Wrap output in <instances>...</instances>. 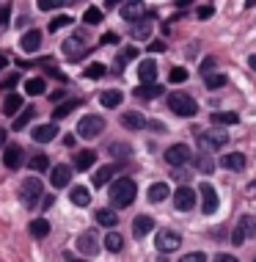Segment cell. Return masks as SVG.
Returning <instances> with one entry per match:
<instances>
[{
  "label": "cell",
  "instance_id": "1",
  "mask_svg": "<svg viewBox=\"0 0 256 262\" xmlns=\"http://www.w3.org/2000/svg\"><path fill=\"white\" fill-rule=\"evenodd\" d=\"M135 182L130 180V177H122V180H116L110 185V202L113 207H130V204L135 202Z\"/></svg>",
  "mask_w": 256,
  "mask_h": 262
},
{
  "label": "cell",
  "instance_id": "2",
  "mask_svg": "<svg viewBox=\"0 0 256 262\" xmlns=\"http://www.w3.org/2000/svg\"><path fill=\"white\" fill-rule=\"evenodd\" d=\"M168 108L176 113V116H196L198 105L190 94H171L168 97Z\"/></svg>",
  "mask_w": 256,
  "mask_h": 262
},
{
  "label": "cell",
  "instance_id": "3",
  "mask_svg": "<svg viewBox=\"0 0 256 262\" xmlns=\"http://www.w3.org/2000/svg\"><path fill=\"white\" fill-rule=\"evenodd\" d=\"M201 146H204V152H210V149H218V146H226L229 144V133L223 130V127H212V130L207 133H201Z\"/></svg>",
  "mask_w": 256,
  "mask_h": 262
},
{
  "label": "cell",
  "instance_id": "4",
  "mask_svg": "<svg viewBox=\"0 0 256 262\" xmlns=\"http://www.w3.org/2000/svg\"><path fill=\"white\" fill-rule=\"evenodd\" d=\"M105 130V119L102 116H83L80 119V124H77V136H83V138H97L99 133Z\"/></svg>",
  "mask_w": 256,
  "mask_h": 262
},
{
  "label": "cell",
  "instance_id": "5",
  "mask_svg": "<svg viewBox=\"0 0 256 262\" xmlns=\"http://www.w3.org/2000/svg\"><path fill=\"white\" fill-rule=\"evenodd\" d=\"M248 237H256V218L243 215V218H240V224H237V229H234V235H231V243L234 246H243Z\"/></svg>",
  "mask_w": 256,
  "mask_h": 262
},
{
  "label": "cell",
  "instance_id": "6",
  "mask_svg": "<svg viewBox=\"0 0 256 262\" xmlns=\"http://www.w3.org/2000/svg\"><path fill=\"white\" fill-rule=\"evenodd\" d=\"M174 204H176V210L190 212V210L196 207V190L190 188V185H182L179 190H174Z\"/></svg>",
  "mask_w": 256,
  "mask_h": 262
},
{
  "label": "cell",
  "instance_id": "7",
  "mask_svg": "<svg viewBox=\"0 0 256 262\" xmlns=\"http://www.w3.org/2000/svg\"><path fill=\"white\" fill-rule=\"evenodd\" d=\"M190 146H184V144H174V146H168L166 149V160L171 163V166H184V163H190Z\"/></svg>",
  "mask_w": 256,
  "mask_h": 262
},
{
  "label": "cell",
  "instance_id": "8",
  "mask_svg": "<svg viewBox=\"0 0 256 262\" xmlns=\"http://www.w3.org/2000/svg\"><path fill=\"white\" fill-rule=\"evenodd\" d=\"M179 246H182V237L176 235V232H171V229L157 232V249L160 251H176Z\"/></svg>",
  "mask_w": 256,
  "mask_h": 262
},
{
  "label": "cell",
  "instance_id": "9",
  "mask_svg": "<svg viewBox=\"0 0 256 262\" xmlns=\"http://www.w3.org/2000/svg\"><path fill=\"white\" fill-rule=\"evenodd\" d=\"M198 193H201V210L204 212H215L218 210V190L210 185V182H204L201 188H198Z\"/></svg>",
  "mask_w": 256,
  "mask_h": 262
},
{
  "label": "cell",
  "instance_id": "10",
  "mask_svg": "<svg viewBox=\"0 0 256 262\" xmlns=\"http://www.w3.org/2000/svg\"><path fill=\"white\" fill-rule=\"evenodd\" d=\"M63 53H66V55H69V58H72V61H77V58H80V55L85 53V41H83V33H75L72 39H66V41H63Z\"/></svg>",
  "mask_w": 256,
  "mask_h": 262
},
{
  "label": "cell",
  "instance_id": "11",
  "mask_svg": "<svg viewBox=\"0 0 256 262\" xmlns=\"http://www.w3.org/2000/svg\"><path fill=\"white\" fill-rule=\"evenodd\" d=\"M39 193H41V182L36 180V177H31V180L22 182V202L28 204V207H31V204H36Z\"/></svg>",
  "mask_w": 256,
  "mask_h": 262
},
{
  "label": "cell",
  "instance_id": "12",
  "mask_svg": "<svg viewBox=\"0 0 256 262\" xmlns=\"http://www.w3.org/2000/svg\"><path fill=\"white\" fill-rule=\"evenodd\" d=\"M22 160H25L22 146H6V149H3V163H6V168H19V166H22Z\"/></svg>",
  "mask_w": 256,
  "mask_h": 262
},
{
  "label": "cell",
  "instance_id": "13",
  "mask_svg": "<svg viewBox=\"0 0 256 262\" xmlns=\"http://www.w3.org/2000/svg\"><path fill=\"white\" fill-rule=\"evenodd\" d=\"M55 136H58V124H39V127H33V141H36V144H50Z\"/></svg>",
  "mask_w": 256,
  "mask_h": 262
},
{
  "label": "cell",
  "instance_id": "14",
  "mask_svg": "<svg viewBox=\"0 0 256 262\" xmlns=\"http://www.w3.org/2000/svg\"><path fill=\"white\" fill-rule=\"evenodd\" d=\"M69 180H72V168H69V166H55L53 171H50V182H53V188H66Z\"/></svg>",
  "mask_w": 256,
  "mask_h": 262
},
{
  "label": "cell",
  "instance_id": "15",
  "mask_svg": "<svg viewBox=\"0 0 256 262\" xmlns=\"http://www.w3.org/2000/svg\"><path fill=\"white\" fill-rule=\"evenodd\" d=\"M162 91L166 89H162L160 83H146V86L141 83V86L135 89V97H138V100H157V97H162Z\"/></svg>",
  "mask_w": 256,
  "mask_h": 262
},
{
  "label": "cell",
  "instance_id": "16",
  "mask_svg": "<svg viewBox=\"0 0 256 262\" xmlns=\"http://www.w3.org/2000/svg\"><path fill=\"white\" fill-rule=\"evenodd\" d=\"M138 77L144 80V86H146V83H157V63H154L152 58L141 61V67H138Z\"/></svg>",
  "mask_w": 256,
  "mask_h": 262
},
{
  "label": "cell",
  "instance_id": "17",
  "mask_svg": "<svg viewBox=\"0 0 256 262\" xmlns=\"http://www.w3.org/2000/svg\"><path fill=\"white\" fill-rule=\"evenodd\" d=\"M220 166L229 168V171H243V168H245V155L229 152V155H223V158H220Z\"/></svg>",
  "mask_w": 256,
  "mask_h": 262
},
{
  "label": "cell",
  "instance_id": "18",
  "mask_svg": "<svg viewBox=\"0 0 256 262\" xmlns=\"http://www.w3.org/2000/svg\"><path fill=\"white\" fill-rule=\"evenodd\" d=\"M144 14H146V9L141 3H124L122 6V17L130 19V23H141V19H144Z\"/></svg>",
  "mask_w": 256,
  "mask_h": 262
},
{
  "label": "cell",
  "instance_id": "19",
  "mask_svg": "<svg viewBox=\"0 0 256 262\" xmlns=\"http://www.w3.org/2000/svg\"><path fill=\"white\" fill-rule=\"evenodd\" d=\"M122 124L127 130H141V127H146V119H144V113H138V111H127L122 116Z\"/></svg>",
  "mask_w": 256,
  "mask_h": 262
},
{
  "label": "cell",
  "instance_id": "20",
  "mask_svg": "<svg viewBox=\"0 0 256 262\" xmlns=\"http://www.w3.org/2000/svg\"><path fill=\"white\" fill-rule=\"evenodd\" d=\"M94 163H97V152H94V149H85V152H77L75 168H77V171H88Z\"/></svg>",
  "mask_w": 256,
  "mask_h": 262
},
{
  "label": "cell",
  "instance_id": "21",
  "mask_svg": "<svg viewBox=\"0 0 256 262\" xmlns=\"http://www.w3.org/2000/svg\"><path fill=\"white\" fill-rule=\"evenodd\" d=\"M77 249H80L83 254H88V257H94L97 249H99V243H97V237L91 235V232H85V235L77 237Z\"/></svg>",
  "mask_w": 256,
  "mask_h": 262
},
{
  "label": "cell",
  "instance_id": "22",
  "mask_svg": "<svg viewBox=\"0 0 256 262\" xmlns=\"http://www.w3.org/2000/svg\"><path fill=\"white\" fill-rule=\"evenodd\" d=\"M19 47H22L25 53L39 50V47H41V31H28L22 36V41H19Z\"/></svg>",
  "mask_w": 256,
  "mask_h": 262
},
{
  "label": "cell",
  "instance_id": "23",
  "mask_svg": "<svg viewBox=\"0 0 256 262\" xmlns=\"http://www.w3.org/2000/svg\"><path fill=\"white\" fill-rule=\"evenodd\" d=\"M154 229V221L149 215H138L132 221V232H135V237H144V235H149V232Z\"/></svg>",
  "mask_w": 256,
  "mask_h": 262
},
{
  "label": "cell",
  "instance_id": "24",
  "mask_svg": "<svg viewBox=\"0 0 256 262\" xmlns=\"http://www.w3.org/2000/svg\"><path fill=\"white\" fill-rule=\"evenodd\" d=\"M69 199H72L77 207H85V204L91 202V190H88V188H83V185H75L72 190H69Z\"/></svg>",
  "mask_w": 256,
  "mask_h": 262
},
{
  "label": "cell",
  "instance_id": "25",
  "mask_svg": "<svg viewBox=\"0 0 256 262\" xmlns=\"http://www.w3.org/2000/svg\"><path fill=\"white\" fill-rule=\"evenodd\" d=\"M122 91H116V89H110V91H102V94H99V102L105 105V108H119V105H122Z\"/></svg>",
  "mask_w": 256,
  "mask_h": 262
},
{
  "label": "cell",
  "instance_id": "26",
  "mask_svg": "<svg viewBox=\"0 0 256 262\" xmlns=\"http://www.w3.org/2000/svg\"><path fill=\"white\" fill-rule=\"evenodd\" d=\"M19 108H22V97H19V94H9L3 100V113H6V116H14Z\"/></svg>",
  "mask_w": 256,
  "mask_h": 262
},
{
  "label": "cell",
  "instance_id": "27",
  "mask_svg": "<svg viewBox=\"0 0 256 262\" xmlns=\"http://www.w3.org/2000/svg\"><path fill=\"white\" fill-rule=\"evenodd\" d=\"M116 171H119L116 166H102V168H99V171L94 174V185H97V188H102L105 182H110V177L116 174Z\"/></svg>",
  "mask_w": 256,
  "mask_h": 262
},
{
  "label": "cell",
  "instance_id": "28",
  "mask_svg": "<svg viewBox=\"0 0 256 262\" xmlns=\"http://www.w3.org/2000/svg\"><path fill=\"white\" fill-rule=\"evenodd\" d=\"M162 199H168V185L166 182H154L149 188V202H162Z\"/></svg>",
  "mask_w": 256,
  "mask_h": 262
},
{
  "label": "cell",
  "instance_id": "29",
  "mask_svg": "<svg viewBox=\"0 0 256 262\" xmlns=\"http://www.w3.org/2000/svg\"><path fill=\"white\" fill-rule=\"evenodd\" d=\"M31 235L33 237H47L50 235V221H47V218H36V221H31Z\"/></svg>",
  "mask_w": 256,
  "mask_h": 262
},
{
  "label": "cell",
  "instance_id": "30",
  "mask_svg": "<svg viewBox=\"0 0 256 262\" xmlns=\"http://www.w3.org/2000/svg\"><path fill=\"white\" fill-rule=\"evenodd\" d=\"M212 124H237V113L234 111H218V113H212Z\"/></svg>",
  "mask_w": 256,
  "mask_h": 262
},
{
  "label": "cell",
  "instance_id": "31",
  "mask_svg": "<svg viewBox=\"0 0 256 262\" xmlns=\"http://www.w3.org/2000/svg\"><path fill=\"white\" fill-rule=\"evenodd\" d=\"M25 91H28L31 97H39V94H44V91H47V83L41 80V77H33V80L25 83Z\"/></svg>",
  "mask_w": 256,
  "mask_h": 262
},
{
  "label": "cell",
  "instance_id": "32",
  "mask_svg": "<svg viewBox=\"0 0 256 262\" xmlns=\"http://www.w3.org/2000/svg\"><path fill=\"white\" fill-rule=\"evenodd\" d=\"M97 224L102 226H116L119 224V215L113 210H97Z\"/></svg>",
  "mask_w": 256,
  "mask_h": 262
},
{
  "label": "cell",
  "instance_id": "33",
  "mask_svg": "<svg viewBox=\"0 0 256 262\" xmlns=\"http://www.w3.org/2000/svg\"><path fill=\"white\" fill-rule=\"evenodd\" d=\"M196 166H198V171L210 174L212 168H215V160L210 158V152H204V155H198V158H196Z\"/></svg>",
  "mask_w": 256,
  "mask_h": 262
},
{
  "label": "cell",
  "instance_id": "34",
  "mask_svg": "<svg viewBox=\"0 0 256 262\" xmlns=\"http://www.w3.org/2000/svg\"><path fill=\"white\" fill-rule=\"evenodd\" d=\"M77 100H69V102H63V105H58V108L53 111V119H63V116H69V113H72L75 108H77Z\"/></svg>",
  "mask_w": 256,
  "mask_h": 262
},
{
  "label": "cell",
  "instance_id": "35",
  "mask_svg": "<svg viewBox=\"0 0 256 262\" xmlns=\"http://www.w3.org/2000/svg\"><path fill=\"white\" fill-rule=\"evenodd\" d=\"M83 23L85 25H99V23H102V11H99L97 6H91V9L83 14Z\"/></svg>",
  "mask_w": 256,
  "mask_h": 262
},
{
  "label": "cell",
  "instance_id": "36",
  "mask_svg": "<svg viewBox=\"0 0 256 262\" xmlns=\"http://www.w3.org/2000/svg\"><path fill=\"white\" fill-rule=\"evenodd\" d=\"M226 80H229L226 75H207V80H204V83H207V89H210V91H215V89H223V86H226Z\"/></svg>",
  "mask_w": 256,
  "mask_h": 262
},
{
  "label": "cell",
  "instance_id": "37",
  "mask_svg": "<svg viewBox=\"0 0 256 262\" xmlns=\"http://www.w3.org/2000/svg\"><path fill=\"white\" fill-rule=\"evenodd\" d=\"M122 246H124V240H122V235H116V232L105 237V249L108 251H122Z\"/></svg>",
  "mask_w": 256,
  "mask_h": 262
},
{
  "label": "cell",
  "instance_id": "38",
  "mask_svg": "<svg viewBox=\"0 0 256 262\" xmlns=\"http://www.w3.org/2000/svg\"><path fill=\"white\" fill-rule=\"evenodd\" d=\"M149 33H152V23H146V19L135 23V31H132V36H135V39H146Z\"/></svg>",
  "mask_w": 256,
  "mask_h": 262
},
{
  "label": "cell",
  "instance_id": "39",
  "mask_svg": "<svg viewBox=\"0 0 256 262\" xmlns=\"http://www.w3.org/2000/svg\"><path fill=\"white\" fill-rule=\"evenodd\" d=\"M28 166H31L33 171H44V168H50V160H47V155H36V158H31Z\"/></svg>",
  "mask_w": 256,
  "mask_h": 262
},
{
  "label": "cell",
  "instance_id": "40",
  "mask_svg": "<svg viewBox=\"0 0 256 262\" xmlns=\"http://www.w3.org/2000/svg\"><path fill=\"white\" fill-rule=\"evenodd\" d=\"M31 119H33V108H28L25 113H19V116H17V122H14V130H25V124L31 122Z\"/></svg>",
  "mask_w": 256,
  "mask_h": 262
},
{
  "label": "cell",
  "instance_id": "41",
  "mask_svg": "<svg viewBox=\"0 0 256 262\" xmlns=\"http://www.w3.org/2000/svg\"><path fill=\"white\" fill-rule=\"evenodd\" d=\"M63 25H72V17H69V14H63V17H55L53 23H50V31H58V28H63Z\"/></svg>",
  "mask_w": 256,
  "mask_h": 262
},
{
  "label": "cell",
  "instance_id": "42",
  "mask_svg": "<svg viewBox=\"0 0 256 262\" xmlns=\"http://www.w3.org/2000/svg\"><path fill=\"white\" fill-rule=\"evenodd\" d=\"M135 55H138V50H135V47H127V50H124L122 55H119V69H122V67H124L127 61H132Z\"/></svg>",
  "mask_w": 256,
  "mask_h": 262
},
{
  "label": "cell",
  "instance_id": "43",
  "mask_svg": "<svg viewBox=\"0 0 256 262\" xmlns=\"http://www.w3.org/2000/svg\"><path fill=\"white\" fill-rule=\"evenodd\" d=\"M184 80H188V72H184L182 67L171 69V83H184Z\"/></svg>",
  "mask_w": 256,
  "mask_h": 262
},
{
  "label": "cell",
  "instance_id": "44",
  "mask_svg": "<svg viewBox=\"0 0 256 262\" xmlns=\"http://www.w3.org/2000/svg\"><path fill=\"white\" fill-rule=\"evenodd\" d=\"M105 75V67L102 63H91L88 69H85V77H102Z\"/></svg>",
  "mask_w": 256,
  "mask_h": 262
},
{
  "label": "cell",
  "instance_id": "45",
  "mask_svg": "<svg viewBox=\"0 0 256 262\" xmlns=\"http://www.w3.org/2000/svg\"><path fill=\"white\" fill-rule=\"evenodd\" d=\"M61 6H66L63 0H39V9L47 11V9H61Z\"/></svg>",
  "mask_w": 256,
  "mask_h": 262
},
{
  "label": "cell",
  "instance_id": "46",
  "mask_svg": "<svg viewBox=\"0 0 256 262\" xmlns=\"http://www.w3.org/2000/svg\"><path fill=\"white\" fill-rule=\"evenodd\" d=\"M212 14H215V6H210V3L198 6V19H210Z\"/></svg>",
  "mask_w": 256,
  "mask_h": 262
},
{
  "label": "cell",
  "instance_id": "47",
  "mask_svg": "<svg viewBox=\"0 0 256 262\" xmlns=\"http://www.w3.org/2000/svg\"><path fill=\"white\" fill-rule=\"evenodd\" d=\"M17 83H19V75H9V77H3V80H0V86H3L6 91H11Z\"/></svg>",
  "mask_w": 256,
  "mask_h": 262
},
{
  "label": "cell",
  "instance_id": "48",
  "mask_svg": "<svg viewBox=\"0 0 256 262\" xmlns=\"http://www.w3.org/2000/svg\"><path fill=\"white\" fill-rule=\"evenodd\" d=\"M110 155H119V158H127V155H130V149H127V144H110Z\"/></svg>",
  "mask_w": 256,
  "mask_h": 262
},
{
  "label": "cell",
  "instance_id": "49",
  "mask_svg": "<svg viewBox=\"0 0 256 262\" xmlns=\"http://www.w3.org/2000/svg\"><path fill=\"white\" fill-rule=\"evenodd\" d=\"M179 262H207V257H204L201 251H193V254H188V257H182Z\"/></svg>",
  "mask_w": 256,
  "mask_h": 262
},
{
  "label": "cell",
  "instance_id": "50",
  "mask_svg": "<svg viewBox=\"0 0 256 262\" xmlns=\"http://www.w3.org/2000/svg\"><path fill=\"white\" fill-rule=\"evenodd\" d=\"M9 14H11V6H0V25H9Z\"/></svg>",
  "mask_w": 256,
  "mask_h": 262
},
{
  "label": "cell",
  "instance_id": "51",
  "mask_svg": "<svg viewBox=\"0 0 256 262\" xmlns=\"http://www.w3.org/2000/svg\"><path fill=\"white\" fill-rule=\"evenodd\" d=\"M212 69H215V58H204V61H201V72L210 75Z\"/></svg>",
  "mask_w": 256,
  "mask_h": 262
},
{
  "label": "cell",
  "instance_id": "52",
  "mask_svg": "<svg viewBox=\"0 0 256 262\" xmlns=\"http://www.w3.org/2000/svg\"><path fill=\"white\" fill-rule=\"evenodd\" d=\"M116 41H119L116 33H105V36H102V45H116Z\"/></svg>",
  "mask_w": 256,
  "mask_h": 262
},
{
  "label": "cell",
  "instance_id": "53",
  "mask_svg": "<svg viewBox=\"0 0 256 262\" xmlns=\"http://www.w3.org/2000/svg\"><path fill=\"white\" fill-rule=\"evenodd\" d=\"M215 262H240V259L237 257H229V254H218Z\"/></svg>",
  "mask_w": 256,
  "mask_h": 262
},
{
  "label": "cell",
  "instance_id": "54",
  "mask_svg": "<svg viewBox=\"0 0 256 262\" xmlns=\"http://www.w3.org/2000/svg\"><path fill=\"white\" fill-rule=\"evenodd\" d=\"M149 50H152V53H160V50H166V45H162V41H152V45H149Z\"/></svg>",
  "mask_w": 256,
  "mask_h": 262
},
{
  "label": "cell",
  "instance_id": "55",
  "mask_svg": "<svg viewBox=\"0 0 256 262\" xmlns=\"http://www.w3.org/2000/svg\"><path fill=\"white\" fill-rule=\"evenodd\" d=\"M63 144H66V146H75V136H63Z\"/></svg>",
  "mask_w": 256,
  "mask_h": 262
},
{
  "label": "cell",
  "instance_id": "56",
  "mask_svg": "<svg viewBox=\"0 0 256 262\" xmlns=\"http://www.w3.org/2000/svg\"><path fill=\"white\" fill-rule=\"evenodd\" d=\"M3 144H6V130L0 127V146H3Z\"/></svg>",
  "mask_w": 256,
  "mask_h": 262
},
{
  "label": "cell",
  "instance_id": "57",
  "mask_svg": "<svg viewBox=\"0 0 256 262\" xmlns=\"http://www.w3.org/2000/svg\"><path fill=\"white\" fill-rule=\"evenodd\" d=\"M251 67L256 69V55H251Z\"/></svg>",
  "mask_w": 256,
  "mask_h": 262
},
{
  "label": "cell",
  "instance_id": "58",
  "mask_svg": "<svg viewBox=\"0 0 256 262\" xmlns=\"http://www.w3.org/2000/svg\"><path fill=\"white\" fill-rule=\"evenodd\" d=\"M69 262H85V259H69Z\"/></svg>",
  "mask_w": 256,
  "mask_h": 262
},
{
  "label": "cell",
  "instance_id": "59",
  "mask_svg": "<svg viewBox=\"0 0 256 262\" xmlns=\"http://www.w3.org/2000/svg\"><path fill=\"white\" fill-rule=\"evenodd\" d=\"M253 262H256V259H253Z\"/></svg>",
  "mask_w": 256,
  "mask_h": 262
}]
</instances>
